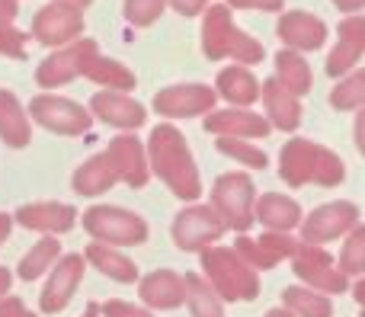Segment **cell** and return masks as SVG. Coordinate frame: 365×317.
Listing matches in <instances>:
<instances>
[{
    "label": "cell",
    "instance_id": "obj_1",
    "mask_svg": "<svg viewBox=\"0 0 365 317\" xmlns=\"http://www.w3.org/2000/svg\"><path fill=\"white\" fill-rule=\"evenodd\" d=\"M148 154H151V167L173 196L180 199H199L202 180L192 164V154L186 147V138L173 125H158L148 141Z\"/></svg>",
    "mask_w": 365,
    "mask_h": 317
},
{
    "label": "cell",
    "instance_id": "obj_2",
    "mask_svg": "<svg viewBox=\"0 0 365 317\" xmlns=\"http://www.w3.org/2000/svg\"><path fill=\"white\" fill-rule=\"evenodd\" d=\"M282 180L289 186H304V183H317V186H336L343 183L346 170L343 160L334 151L321 145H311L304 138H292L282 147Z\"/></svg>",
    "mask_w": 365,
    "mask_h": 317
},
{
    "label": "cell",
    "instance_id": "obj_3",
    "mask_svg": "<svg viewBox=\"0 0 365 317\" xmlns=\"http://www.w3.org/2000/svg\"><path fill=\"white\" fill-rule=\"evenodd\" d=\"M205 282L221 301H253L259 295L257 269H250L231 247H205L202 250Z\"/></svg>",
    "mask_w": 365,
    "mask_h": 317
},
{
    "label": "cell",
    "instance_id": "obj_4",
    "mask_svg": "<svg viewBox=\"0 0 365 317\" xmlns=\"http://www.w3.org/2000/svg\"><path fill=\"white\" fill-rule=\"evenodd\" d=\"M202 48L212 61L218 58H237V61H263V45L240 32L231 23V10L225 4H212L205 10V23H202Z\"/></svg>",
    "mask_w": 365,
    "mask_h": 317
},
{
    "label": "cell",
    "instance_id": "obj_5",
    "mask_svg": "<svg viewBox=\"0 0 365 317\" xmlns=\"http://www.w3.org/2000/svg\"><path fill=\"white\" fill-rule=\"evenodd\" d=\"M83 228L109 247H138L148 241L145 218L125 209H113V205H93L90 212H83Z\"/></svg>",
    "mask_w": 365,
    "mask_h": 317
},
{
    "label": "cell",
    "instance_id": "obj_6",
    "mask_svg": "<svg viewBox=\"0 0 365 317\" xmlns=\"http://www.w3.org/2000/svg\"><path fill=\"white\" fill-rule=\"evenodd\" d=\"M253 202L257 192L244 173H225L212 186V209L221 215V222L234 231H247L253 224Z\"/></svg>",
    "mask_w": 365,
    "mask_h": 317
},
{
    "label": "cell",
    "instance_id": "obj_7",
    "mask_svg": "<svg viewBox=\"0 0 365 317\" xmlns=\"http://www.w3.org/2000/svg\"><path fill=\"white\" fill-rule=\"evenodd\" d=\"M292 260H295V276L304 282V289H311V292H346V276L336 269L334 256L327 254L324 247H317V244H298L295 254H292Z\"/></svg>",
    "mask_w": 365,
    "mask_h": 317
},
{
    "label": "cell",
    "instance_id": "obj_8",
    "mask_svg": "<svg viewBox=\"0 0 365 317\" xmlns=\"http://www.w3.org/2000/svg\"><path fill=\"white\" fill-rule=\"evenodd\" d=\"M225 231L227 224L221 222V215L212 205H192V209L180 212L173 222V241L180 250H205L215 247V241H221Z\"/></svg>",
    "mask_w": 365,
    "mask_h": 317
},
{
    "label": "cell",
    "instance_id": "obj_9",
    "mask_svg": "<svg viewBox=\"0 0 365 317\" xmlns=\"http://www.w3.org/2000/svg\"><path fill=\"white\" fill-rule=\"evenodd\" d=\"M359 224V209L353 202H330L321 205L314 215L304 218L302 224V244H317L324 241H336V237L349 234Z\"/></svg>",
    "mask_w": 365,
    "mask_h": 317
},
{
    "label": "cell",
    "instance_id": "obj_10",
    "mask_svg": "<svg viewBox=\"0 0 365 317\" xmlns=\"http://www.w3.org/2000/svg\"><path fill=\"white\" fill-rule=\"evenodd\" d=\"M29 113L38 125L51 128L58 135H81L90 128V113L77 106L74 100H64V96H36Z\"/></svg>",
    "mask_w": 365,
    "mask_h": 317
},
{
    "label": "cell",
    "instance_id": "obj_11",
    "mask_svg": "<svg viewBox=\"0 0 365 317\" xmlns=\"http://www.w3.org/2000/svg\"><path fill=\"white\" fill-rule=\"evenodd\" d=\"M154 109L170 119H192V115L212 113L215 109V90L205 83H180L167 87L154 96Z\"/></svg>",
    "mask_w": 365,
    "mask_h": 317
},
{
    "label": "cell",
    "instance_id": "obj_12",
    "mask_svg": "<svg viewBox=\"0 0 365 317\" xmlns=\"http://www.w3.org/2000/svg\"><path fill=\"white\" fill-rule=\"evenodd\" d=\"M90 55H96L93 38L74 42V45H68V48H61L58 55L45 58L42 68H38V74H36L38 87H61V83L81 77L83 68H87V61H90Z\"/></svg>",
    "mask_w": 365,
    "mask_h": 317
},
{
    "label": "cell",
    "instance_id": "obj_13",
    "mask_svg": "<svg viewBox=\"0 0 365 317\" xmlns=\"http://www.w3.org/2000/svg\"><path fill=\"white\" fill-rule=\"evenodd\" d=\"M32 32H36V38L42 45L74 42L83 32V13L68 4H48L38 10L36 23H32Z\"/></svg>",
    "mask_w": 365,
    "mask_h": 317
},
{
    "label": "cell",
    "instance_id": "obj_14",
    "mask_svg": "<svg viewBox=\"0 0 365 317\" xmlns=\"http://www.w3.org/2000/svg\"><path fill=\"white\" fill-rule=\"evenodd\" d=\"M298 247V241H292L289 234H279V231H269L263 237H237V247L234 254L247 263L250 269H272L292 256Z\"/></svg>",
    "mask_w": 365,
    "mask_h": 317
},
{
    "label": "cell",
    "instance_id": "obj_15",
    "mask_svg": "<svg viewBox=\"0 0 365 317\" xmlns=\"http://www.w3.org/2000/svg\"><path fill=\"white\" fill-rule=\"evenodd\" d=\"M83 279V256L81 254H71L64 260H58L55 273H51L48 286L42 292V311L45 314H58L68 308V301L74 298L77 286Z\"/></svg>",
    "mask_w": 365,
    "mask_h": 317
},
{
    "label": "cell",
    "instance_id": "obj_16",
    "mask_svg": "<svg viewBox=\"0 0 365 317\" xmlns=\"http://www.w3.org/2000/svg\"><path fill=\"white\" fill-rule=\"evenodd\" d=\"M205 132H215L221 138H266L269 122L247 109H218V113L212 109L205 119Z\"/></svg>",
    "mask_w": 365,
    "mask_h": 317
},
{
    "label": "cell",
    "instance_id": "obj_17",
    "mask_svg": "<svg viewBox=\"0 0 365 317\" xmlns=\"http://www.w3.org/2000/svg\"><path fill=\"white\" fill-rule=\"evenodd\" d=\"M16 222L29 231H45V234H64L77 224V212L64 202H32L16 212Z\"/></svg>",
    "mask_w": 365,
    "mask_h": 317
},
{
    "label": "cell",
    "instance_id": "obj_18",
    "mask_svg": "<svg viewBox=\"0 0 365 317\" xmlns=\"http://www.w3.org/2000/svg\"><path fill=\"white\" fill-rule=\"evenodd\" d=\"M106 154L113 157L119 180H125L135 189H141V186L148 183V157H145V147L138 145V138L122 135V138H115L113 145L106 147Z\"/></svg>",
    "mask_w": 365,
    "mask_h": 317
},
{
    "label": "cell",
    "instance_id": "obj_19",
    "mask_svg": "<svg viewBox=\"0 0 365 317\" xmlns=\"http://www.w3.org/2000/svg\"><path fill=\"white\" fill-rule=\"evenodd\" d=\"M279 36L289 48L298 51H311V48H321L324 38H327V26L321 23L317 16L311 13H285L279 19Z\"/></svg>",
    "mask_w": 365,
    "mask_h": 317
},
{
    "label": "cell",
    "instance_id": "obj_20",
    "mask_svg": "<svg viewBox=\"0 0 365 317\" xmlns=\"http://www.w3.org/2000/svg\"><path fill=\"white\" fill-rule=\"evenodd\" d=\"M253 218H259V222H263L269 231L289 234V231L302 222V209H298V202H292L289 196L266 192L263 199H257V202H253Z\"/></svg>",
    "mask_w": 365,
    "mask_h": 317
},
{
    "label": "cell",
    "instance_id": "obj_21",
    "mask_svg": "<svg viewBox=\"0 0 365 317\" xmlns=\"http://www.w3.org/2000/svg\"><path fill=\"white\" fill-rule=\"evenodd\" d=\"M141 298L145 305L158 308V311H170L182 305V276L173 269H158V273L141 279Z\"/></svg>",
    "mask_w": 365,
    "mask_h": 317
},
{
    "label": "cell",
    "instance_id": "obj_22",
    "mask_svg": "<svg viewBox=\"0 0 365 317\" xmlns=\"http://www.w3.org/2000/svg\"><path fill=\"white\" fill-rule=\"evenodd\" d=\"M90 106H93V113L100 115L103 122H109V125L138 128L141 122H145V109H141L135 100H128L125 93H113V90H106V93H96Z\"/></svg>",
    "mask_w": 365,
    "mask_h": 317
},
{
    "label": "cell",
    "instance_id": "obj_23",
    "mask_svg": "<svg viewBox=\"0 0 365 317\" xmlns=\"http://www.w3.org/2000/svg\"><path fill=\"white\" fill-rule=\"evenodd\" d=\"M259 96H263V103H266V113H269L272 125H279L282 132L298 128V122H302V106H298V96H292L289 90L276 80V77H272V80H266L263 87H259Z\"/></svg>",
    "mask_w": 365,
    "mask_h": 317
},
{
    "label": "cell",
    "instance_id": "obj_24",
    "mask_svg": "<svg viewBox=\"0 0 365 317\" xmlns=\"http://www.w3.org/2000/svg\"><path fill=\"white\" fill-rule=\"evenodd\" d=\"M0 138L10 147H26L32 138L29 115L23 113L16 96L6 93V90H0Z\"/></svg>",
    "mask_w": 365,
    "mask_h": 317
},
{
    "label": "cell",
    "instance_id": "obj_25",
    "mask_svg": "<svg viewBox=\"0 0 365 317\" xmlns=\"http://www.w3.org/2000/svg\"><path fill=\"white\" fill-rule=\"evenodd\" d=\"M115 180H119V173H115L113 157L103 151L74 173V189L81 192V196H100V192H106L109 186L115 183Z\"/></svg>",
    "mask_w": 365,
    "mask_h": 317
},
{
    "label": "cell",
    "instance_id": "obj_26",
    "mask_svg": "<svg viewBox=\"0 0 365 317\" xmlns=\"http://www.w3.org/2000/svg\"><path fill=\"white\" fill-rule=\"evenodd\" d=\"M87 263L100 269L103 276L115 279V282H135L138 279V266H135L128 256H122L115 247H109V244H100V241L90 244L87 247Z\"/></svg>",
    "mask_w": 365,
    "mask_h": 317
},
{
    "label": "cell",
    "instance_id": "obj_27",
    "mask_svg": "<svg viewBox=\"0 0 365 317\" xmlns=\"http://www.w3.org/2000/svg\"><path fill=\"white\" fill-rule=\"evenodd\" d=\"M218 93L225 96V100L234 103V109L237 106H250L253 100H259V80L250 74L247 68H225L218 74Z\"/></svg>",
    "mask_w": 365,
    "mask_h": 317
},
{
    "label": "cell",
    "instance_id": "obj_28",
    "mask_svg": "<svg viewBox=\"0 0 365 317\" xmlns=\"http://www.w3.org/2000/svg\"><path fill=\"white\" fill-rule=\"evenodd\" d=\"M182 301H189L192 317H225V305H221V298L212 292V286H208L202 276H195V273L182 276Z\"/></svg>",
    "mask_w": 365,
    "mask_h": 317
},
{
    "label": "cell",
    "instance_id": "obj_29",
    "mask_svg": "<svg viewBox=\"0 0 365 317\" xmlns=\"http://www.w3.org/2000/svg\"><path fill=\"white\" fill-rule=\"evenodd\" d=\"M276 80L292 96H304L311 90V68L298 51H279L276 55Z\"/></svg>",
    "mask_w": 365,
    "mask_h": 317
},
{
    "label": "cell",
    "instance_id": "obj_30",
    "mask_svg": "<svg viewBox=\"0 0 365 317\" xmlns=\"http://www.w3.org/2000/svg\"><path fill=\"white\" fill-rule=\"evenodd\" d=\"M282 305L295 317H334V305L327 295L311 292V289H285Z\"/></svg>",
    "mask_w": 365,
    "mask_h": 317
},
{
    "label": "cell",
    "instance_id": "obj_31",
    "mask_svg": "<svg viewBox=\"0 0 365 317\" xmlns=\"http://www.w3.org/2000/svg\"><path fill=\"white\" fill-rule=\"evenodd\" d=\"M83 77L103 83V87H113V90H132L135 87L132 71L122 68V64L113 61V58H100V55H90L87 68H83Z\"/></svg>",
    "mask_w": 365,
    "mask_h": 317
},
{
    "label": "cell",
    "instance_id": "obj_32",
    "mask_svg": "<svg viewBox=\"0 0 365 317\" xmlns=\"http://www.w3.org/2000/svg\"><path fill=\"white\" fill-rule=\"evenodd\" d=\"M58 254H61V241H55V237H45V241H38L36 247H32L29 254L23 256V263H19V276H23L26 282L38 279V276H42L48 266H55Z\"/></svg>",
    "mask_w": 365,
    "mask_h": 317
},
{
    "label": "cell",
    "instance_id": "obj_33",
    "mask_svg": "<svg viewBox=\"0 0 365 317\" xmlns=\"http://www.w3.org/2000/svg\"><path fill=\"white\" fill-rule=\"evenodd\" d=\"M340 269L343 276H359L362 269H365V228L362 224H356L353 231H349V237H346V244H343V250H340Z\"/></svg>",
    "mask_w": 365,
    "mask_h": 317
},
{
    "label": "cell",
    "instance_id": "obj_34",
    "mask_svg": "<svg viewBox=\"0 0 365 317\" xmlns=\"http://www.w3.org/2000/svg\"><path fill=\"white\" fill-rule=\"evenodd\" d=\"M330 103H334L336 109H359L365 103V74L362 71H356L353 77H346V80L330 93Z\"/></svg>",
    "mask_w": 365,
    "mask_h": 317
},
{
    "label": "cell",
    "instance_id": "obj_35",
    "mask_svg": "<svg viewBox=\"0 0 365 317\" xmlns=\"http://www.w3.org/2000/svg\"><path fill=\"white\" fill-rule=\"evenodd\" d=\"M218 151H225L227 157L240 160V164L253 167V170H263V167H266V154L259 151V147L240 141V138H218Z\"/></svg>",
    "mask_w": 365,
    "mask_h": 317
},
{
    "label": "cell",
    "instance_id": "obj_36",
    "mask_svg": "<svg viewBox=\"0 0 365 317\" xmlns=\"http://www.w3.org/2000/svg\"><path fill=\"white\" fill-rule=\"evenodd\" d=\"M167 0H125V16L135 26H151L164 13Z\"/></svg>",
    "mask_w": 365,
    "mask_h": 317
},
{
    "label": "cell",
    "instance_id": "obj_37",
    "mask_svg": "<svg viewBox=\"0 0 365 317\" xmlns=\"http://www.w3.org/2000/svg\"><path fill=\"white\" fill-rule=\"evenodd\" d=\"M362 51L359 45H349V42H340L334 51H330V61H327V74H346L349 68H356L359 64V58H362Z\"/></svg>",
    "mask_w": 365,
    "mask_h": 317
},
{
    "label": "cell",
    "instance_id": "obj_38",
    "mask_svg": "<svg viewBox=\"0 0 365 317\" xmlns=\"http://www.w3.org/2000/svg\"><path fill=\"white\" fill-rule=\"evenodd\" d=\"M0 55L16 58V61L26 58V36L19 29H13L10 23H0Z\"/></svg>",
    "mask_w": 365,
    "mask_h": 317
},
{
    "label": "cell",
    "instance_id": "obj_39",
    "mask_svg": "<svg viewBox=\"0 0 365 317\" xmlns=\"http://www.w3.org/2000/svg\"><path fill=\"white\" fill-rule=\"evenodd\" d=\"M340 42H349V45L365 48V23H362L359 13H353L349 19H343L340 23Z\"/></svg>",
    "mask_w": 365,
    "mask_h": 317
},
{
    "label": "cell",
    "instance_id": "obj_40",
    "mask_svg": "<svg viewBox=\"0 0 365 317\" xmlns=\"http://www.w3.org/2000/svg\"><path fill=\"white\" fill-rule=\"evenodd\" d=\"M100 311H103V317H154L151 311H145V308H135V305H128V301H119V298L106 301Z\"/></svg>",
    "mask_w": 365,
    "mask_h": 317
},
{
    "label": "cell",
    "instance_id": "obj_41",
    "mask_svg": "<svg viewBox=\"0 0 365 317\" xmlns=\"http://www.w3.org/2000/svg\"><path fill=\"white\" fill-rule=\"evenodd\" d=\"M0 317H36L19 298H0Z\"/></svg>",
    "mask_w": 365,
    "mask_h": 317
},
{
    "label": "cell",
    "instance_id": "obj_42",
    "mask_svg": "<svg viewBox=\"0 0 365 317\" xmlns=\"http://www.w3.org/2000/svg\"><path fill=\"white\" fill-rule=\"evenodd\" d=\"M240 10H282V0H231Z\"/></svg>",
    "mask_w": 365,
    "mask_h": 317
},
{
    "label": "cell",
    "instance_id": "obj_43",
    "mask_svg": "<svg viewBox=\"0 0 365 317\" xmlns=\"http://www.w3.org/2000/svg\"><path fill=\"white\" fill-rule=\"evenodd\" d=\"M173 6L182 13V16H195L199 10H205V0H170Z\"/></svg>",
    "mask_w": 365,
    "mask_h": 317
},
{
    "label": "cell",
    "instance_id": "obj_44",
    "mask_svg": "<svg viewBox=\"0 0 365 317\" xmlns=\"http://www.w3.org/2000/svg\"><path fill=\"white\" fill-rule=\"evenodd\" d=\"M16 16V0H0V23H13Z\"/></svg>",
    "mask_w": 365,
    "mask_h": 317
},
{
    "label": "cell",
    "instance_id": "obj_45",
    "mask_svg": "<svg viewBox=\"0 0 365 317\" xmlns=\"http://www.w3.org/2000/svg\"><path fill=\"white\" fill-rule=\"evenodd\" d=\"M10 228H13V218L10 215H0V244L10 237Z\"/></svg>",
    "mask_w": 365,
    "mask_h": 317
},
{
    "label": "cell",
    "instance_id": "obj_46",
    "mask_svg": "<svg viewBox=\"0 0 365 317\" xmlns=\"http://www.w3.org/2000/svg\"><path fill=\"white\" fill-rule=\"evenodd\" d=\"M10 273H6L4 266H0V298H6V292H10Z\"/></svg>",
    "mask_w": 365,
    "mask_h": 317
},
{
    "label": "cell",
    "instance_id": "obj_47",
    "mask_svg": "<svg viewBox=\"0 0 365 317\" xmlns=\"http://www.w3.org/2000/svg\"><path fill=\"white\" fill-rule=\"evenodd\" d=\"M334 4L340 6V10H353V13H356V10H359V6L365 4V0H334Z\"/></svg>",
    "mask_w": 365,
    "mask_h": 317
},
{
    "label": "cell",
    "instance_id": "obj_48",
    "mask_svg": "<svg viewBox=\"0 0 365 317\" xmlns=\"http://www.w3.org/2000/svg\"><path fill=\"white\" fill-rule=\"evenodd\" d=\"M266 317H295V314H289V311H285V308H272V311L266 314Z\"/></svg>",
    "mask_w": 365,
    "mask_h": 317
},
{
    "label": "cell",
    "instance_id": "obj_49",
    "mask_svg": "<svg viewBox=\"0 0 365 317\" xmlns=\"http://www.w3.org/2000/svg\"><path fill=\"white\" fill-rule=\"evenodd\" d=\"M356 301H359V305L365 301V282H359V286H356Z\"/></svg>",
    "mask_w": 365,
    "mask_h": 317
},
{
    "label": "cell",
    "instance_id": "obj_50",
    "mask_svg": "<svg viewBox=\"0 0 365 317\" xmlns=\"http://www.w3.org/2000/svg\"><path fill=\"white\" fill-rule=\"evenodd\" d=\"M83 317H100V305H87V311H83Z\"/></svg>",
    "mask_w": 365,
    "mask_h": 317
},
{
    "label": "cell",
    "instance_id": "obj_51",
    "mask_svg": "<svg viewBox=\"0 0 365 317\" xmlns=\"http://www.w3.org/2000/svg\"><path fill=\"white\" fill-rule=\"evenodd\" d=\"M61 4H68V6H77V10H81V6H87L90 0H61Z\"/></svg>",
    "mask_w": 365,
    "mask_h": 317
}]
</instances>
